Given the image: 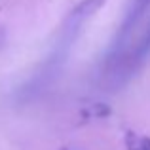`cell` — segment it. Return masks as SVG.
<instances>
[{
	"instance_id": "1",
	"label": "cell",
	"mask_w": 150,
	"mask_h": 150,
	"mask_svg": "<svg viewBox=\"0 0 150 150\" xmlns=\"http://www.w3.org/2000/svg\"><path fill=\"white\" fill-rule=\"evenodd\" d=\"M148 4H150V0H131L127 11H125V15H124V21H122V25H120V30H118V42L124 40L129 34V30L139 23V19L143 17L144 11H146Z\"/></svg>"
},
{
	"instance_id": "2",
	"label": "cell",
	"mask_w": 150,
	"mask_h": 150,
	"mask_svg": "<svg viewBox=\"0 0 150 150\" xmlns=\"http://www.w3.org/2000/svg\"><path fill=\"white\" fill-rule=\"evenodd\" d=\"M124 143L127 150H150V137L139 135L135 131H127L124 137Z\"/></svg>"
},
{
	"instance_id": "3",
	"label": "cell",
	"mask_w": 150,
	"mask_h": 150,
	"mask_svg": "<svg viewBox=\"0 0 150 150\" xmlns=\"http://www.w3.org/2000/svg\"><path fill=\"white\" fill-rule=\"evenodd\" d=\"M148 51H150V30H148L146 38L143 40V44H141V48H139V55H141V57H144Z\"/></svg>"
}]
</instances>
